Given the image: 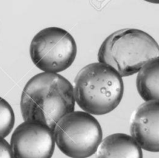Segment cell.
<instances>
[{
  "mask_svg": "<svg viewBox=\"0 0 159 158\" xmlns=\"http://www.w3.org/2000/svg\"><path fill=\"white\" fill-rule=\"evenodd\" d=\"M130 134L142 149L159 152V101L138 106L130 119Z\"/></svg>",
  "mask_w": 159,
  "mask_h": 158,
  "instance_id": "52a82bcc",
  "label": "cell"
},
{
  "mask_svg": "<svg viewBox=\"0 0 159 158\" xmlns=\"http://www.w3.org/2000/svg\"><path fill=\"white\" fill-rule=\"evenodd\" d=\"M159 58V45L144 31L120 29L102 42L98 52L99 62L114 68L121 77L138 73L145 64Z\"/></svg>",
  "mask_w": 159,
  "mask_h": 158,
  "instance_id": "3957f363",
  "label": "cell"
},
{
  "mask_svg": "<svg viewBox=\"0 0 159 158\" xmlns=\"http://www.w3.org/2000/svg\"><path fill=\"white\" fill-rule=\"evenodd\" d=\"M75 106L72 85L57 73L34 76L25 85L20 101L24 121L40 122L52 130L61 118L74 112Z\"/></svg>",
  "mask_w": 159,
  "mask_h": 158,
  "instance_id": "6da1fadb",
  "label": "cell"
},
{
  "mask_svg": "<svg viewBox=\"0 0 159 158\" xmlns=\"http://www.w3.org/2000/svg\"><path fill=\"white\" fill-rule=\"evenodd\" d=\"M30 54L33 63L43 72L58 73L72 64L77 46L68 31L59 27H48L34 36Z\"/></svg>",
  "mask_w": 159,
  "mask_h": 158,
  "instance_id": "5b68a950",
  "label": "cell"
},
{
  "mask_svg": "<svg viewBox=\"0 0 159 158\" xmlns=\"http://www.w3.org/2000/svg\"><path fill=\"white\" fill-rule=\"evenodd\" d=\"M124 81L108 64H89L79 71L74 83L75 102L84 112L105 115L119 105L124 95Z\"/></svg>",
  "mask_w": 159,
  "mask_h": 158,
  "instance_id": "7a4b0ae2",
  "label": "cell"
},
{
  "mask_svg": "<svg viewBox=\"0 0 159 158\" xmlns=\"http://www.w3.org/2000/svg\"><path fill=\"white\" fill-rule=\"evenodd\" d=\"M0 158H14L11 146L2 137H0Z\"/></svg>",
  "mask_w": 159,
  "mask_h": 158,
  "instance_id": "8fae6325",
  "label": "cell"
},
{
  "mask_svg": "<svg viewBox=\"0 0 159 158\" xmlns=\"http://www.w3.org/2000/svg\"><path fill=\"white\" fill-rule=\"evenodd\" d=\"M96 158H143L141 147L130 135L113 133L101 142Z\"/></svg>",
  "mask_w": 159,
  "mask_h": 158,
  "instance_id": "ba28073f",
  "label": "cell"
},
{
  "mask_svg": "<svg viewBox=\"0 0 159 158\" xmlns=\"http://www.w3.org/2000/svg\"><path fill=\"white\" fill-rule=\"evenodd\" d=\"M59 150L71 158H87L94 154L102 139V131L93 115L74 111L59 120L54 130Z\"/></svg>",
  "mask_w": 159,
  "mask_h": 158,
  "instance_id": "277c9868",
  "label": "cell"
},
{
  "mask_svg": "<svg viewBox=\"0 0 159 158\" xmlns=\"http://www.w3.org/2000/svg\"><path fill=\"white\" fill-rule=\"evenodd\" d=\"M150 3H154V4H159V0H144Z\"/></svg>",
  "mask_w": 159,
  "mask_h": 158,
  "instance_id": "7c38bea8",
  "label": "cell"
},
{
  "mask_svg": "<svg viewBox=\"0 0 159 158\" xmlns=\"http://www.w3.org/2000/svg\"><path fill=\"white\" fill-rule=\"evenodd\" d=\"M54 133L48 125L25 121L11 136L14 158H51L54 151Z\"/></svg>",
  "mask_w": 159,
  "mask_h": 158,
  "instance_id": "8992f818",
  "label": "cell"
},
{
  "mask_svg": "<svg viewBox=\"0 0 159 158\" xmlns=\"http://www.w3.org/2000/svg\"><path fill=\"white\" fill-rule=\"evenodd\" d=\"M137 89L145 102L159 101V58L150 60L138 72Z\"/></svg>",
  "mask_w": 159,
  "mask_h": 158,
  "instance_id": "9c48e42d",
  "label": "cell"
},
{
  "mask_svg": "<svg viewBox=\"0 0 159 158\" xmlns=\"http://www.w3.org/2000/svg\"><path fill=\"white\" fill-rule=\"evenodd\" d=\"M15 123L13 110L7 101L0 97V137L5 138L11 133Z\"/></svg>",
  "mask_w": 159,
  "mask_h": 158,
  "instance_id": "30bf717a",
  "label": "cell"
}]
</instances>
